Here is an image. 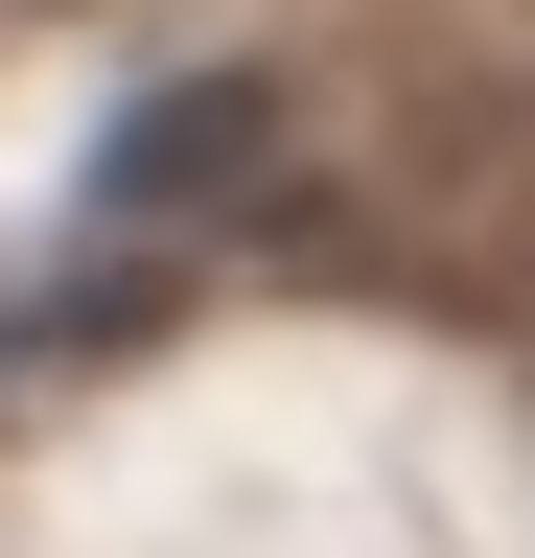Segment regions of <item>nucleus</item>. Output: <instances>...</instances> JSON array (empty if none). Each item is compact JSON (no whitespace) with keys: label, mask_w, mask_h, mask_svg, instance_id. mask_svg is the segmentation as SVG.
<instances>
[{"label":"nucleus","mask_w":535,"mask_h":558,"mask_svg":"<svg viewBox=\"0 0 535 558\" xmlns=\"http://www.w3.org/2000/svg\"><path fill=\"white\" fill-rule=\"evenodd\" d=\"M256 163H280V94H233V70H210V94H141L117 209H163V186H256Z\"/></svg>","instance_id":"nucleus-1"}]
</instances>
